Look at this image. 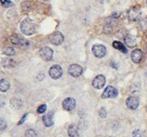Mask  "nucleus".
<instances>
[{
    "mask_svg": "<svg viewBox=\"0 0 147 137\" xmlns=\"http://www.w3.org/2000/svg\"><path fill=\"white\" fill-rule=\"evenodd\" d=\"M2 65H3V66H5L6 68H11L16 65V62L11 58H5L2 60Z\"/></svg>",
    "mask_w": 147,
    "mask_h": 137,
    "instance_id": "obj_17",
    "label": "nucleus"
},
{
    "mask_svg": "<svg viewBox=\"0 0 147 137\" xmlns=\"http://www.w3.org/2000/svg\"><path fill=\"white\" fill-rule=\"evenodd\" d=\"M82 67L77 64H72L68 67V74L75 78H78L82 74Z\"/></svg>",
    "mask_w": 147,
    "mask_h": 137,
    "instance_id": "obj_2",
    "label": "nucleus"
},
{
    "mask_svg": "<svg viewBox=\"0 0 147 137\" xmlns=\"http://www.w3.org/2000/svg\"><path fill=\"white\" fill-rule=\"evenodd\" d=\"M49 41L52 44L55 45V46H58V45H61L63 41H64V37L62 35V34L59 31H55L54 33H52L50 35H49Z\"/></svg>",
    "mask_w": 147,
    "mask_h": 137,
    "instance_id": "obj_6",
    "label": "nucleus"
},
{
    "mask_svg": "<svg viewBox=\"0 0 147 137\" xmlns=\"http://www.w3.org/2000/svg\"><path fill=\"white\" fill-rule=\"evenodd\" d=\"M132 137H144V134L141 130H135L132 134Z\"/></svg>",
    "mask_w": 147,
    "mask_h": 137,
    "instance_id": "obj_26",
    "label": "nucleus"
},
{
    "mask_svg": "<svg viewBox=\"0 0 147 137\" xmlns=\"http://www.w3.org/2000/svg\"><path fill=\"white\" fill-rule=\"evenodd\" d=\"M7 128V123L5 119L0 117V131H3Z\"/></svg>",
    "mask_w": 147,
    "mask_h": 137,
    "instance_id": "obj_24",
    "label": "nucleus"
},
{
    "mask_svg": "<svg viewBox=\"0 0 147 137\" xmlns=\"http://www.w3.org/2000/svg\"><path fill=\"white\" fill-rule=\"evenodd\" d=\"M46 110H47V105H46V104H42V105H40V106L38 107V109H37V113L42 114V113H44V112L46 111Z\"/></svg>",
    "mask_w": 147,
    "mask_h": 137,
    "instance_id": "obj_25",
    "label": "nucleus"
},
{
    "mask_svg": "<svg viewBox=\"0 0 147 137\" xmlns=\"http://www.w3.org/2000/svg\"><path fill=\"white\" fill-rule=\"evenodd\" d=\"M139 105V100L136 97H129L126 99V106L131 110L138 109Z\"/></svg>",
    "mask_w": 147,
    "mask_h": 137,
    "instance_id": "obj_13",
    "label": "nucleus"
},
{
    "mask_svg": "<svg viewBox=\"0 0 147 137\" xmlns=\"http://www.w3.org/2000/svg\"><path fill=\"white\" fill-rule=\"evenodd\" d=\"M10 41L12 44L14 45H18V46H21V47H24V46H26L28 45V41L26 40H24V38L20 37L19 35H13L10 37Z\"/></svg>",
    "mask_w": 147,
    "mask_h": 137,
    "instance_id": "obj_10",
    "label": "nucleus"
},
{
    "mask_svg": "<svg viewBox=\"0 0 147 137\" xmlns=\"http://www.w3.org/2000/svg\"><path fill=\"white\" fill-rule=\"evenodd\" d=\"M146 51H147V49H146Z\"/></svg>",
    "mask_w": 147,
    "mask_h": 137,
    "instance_id": "obj_32",
    "label": "nucleus"
},
{
    "mask_svg": "<svg viewBox=\"0 0 147 137\" xmlns=\"http://www.w3.org/2000/svg\"><path fill=\"white\" fill-rule=\"evenodd\" d=\"M117 96H118L117 89L113 87V86H107L105 89V91L103 92L101 98L103 99H105V98H117Z\"/></svg>",
    "mask_w": 147,
    "mask_h": 137,
    "instance_id": "obj_8",
    "label": "nucleus"
},
{
    "mask_svg": "<svg viewBox=\"0 0 147 137\" xmlns=\"http://www.w3.org/2000/svg\"><path fill=\"white\" fill-rule=\"evenodd\" d=\"M127 15H128V18L132 21V22H136L138 20L140 19L141 17V11L139 8L138 7H131L128 12H127Z\"/></svg>",
    "mask_w": 147,
    "mask_h": 137,
    "instance_id": "obj_5",
    "label": "nucleus"
},
{
    "mask_svg": "<svg viewBox=\"0 0 147 137\" xmlns=\"http://www.w3.org/2000/svg\"><path fill=\"white\" fill-rule=\"evenodd\" d=\"M99 115H100V117H102V118L107 117V110H105V108H101V109L100 110V111H99Z\"/></svg>",
    "mask_w": 147,
    "mask_h": 137,
    "instance_id": "obj_28",
    "label": "nucleus"
},
{
    "mask_svg": "<svg viewBox=\"0 0 147 137\" xmlns=\"http://www.w3.org/2000/svg\"><path fill=\"white\" fill-rule=\"evenodd\" d=\"M20 28H21V31L25 35H31L35 33L36 31V27H35V24L34 23L29 19V18H26L24 19L22 23H21V25H20Z\"/></svg>",
    "mask_w": 147,
    "mask_h": 137,
    "instance_id": "obj_1",
    "label": "nucleus"
},
{
    "mask_svg": "<svg viewBox=\"0 0 147 137\" xmlns=\"http://www.w3.org/2000/svg\"><path fill=\"white\" fill-rule=\"evenodd\" d=\"M143 56H144V53L142 52V50L140 49H135L131 52V60L134 62V63H139L142 59H143Z\"/></svg>",
    "mask_w": 147,
    "mask_h": 137,
    "instance_id": "obj_12",
    "label": "nucleus"
},
{
    "mask_svg": "<svg viewBox=\"0 0 147 137\" xmlns=\"http://www.w3.org/2000/svg\"><path fill=\"white\" fill-rule=\"evenodd\" d=\"M49 76L53 80H58L62 75V69L61 67L58 65H54L49 68Z\"/></svg>",
    "mask_w": 147,
    "mask_h": 137,
    "instance_id": "obj_4",
    "label": "nucleus"
},
{
    "mask_svg": "<svg viewBox=\"0 0 147 137\" xmlns=\"http://www.w3.org/2000/svg\"><path fill=\"white\" fill-rule=\"evenodd\" d=\"M11 106H12V108H14V109H19L21 106H22V101L19 99V98H12L11 99Z\"/></svg>",
    "mask_w": 147,
    "mask_h": 137,
    "instance_id": "obj_20",
    "label": "nucleus"
},
{
    "mask_svg": "<svg viewBox=\"0 0 147 137\" xmlns=\"http://www.w3.org/2000/svg\"><path fill=\"white\" fill-rule=\"evenodd\" d=\"M42 122L44 123V125L46 127H51L54 124V121H53V113H49L45 116H43L42 117Z\"/></svg>",
    "mask_w": 147,
    "mask_h": 137,
    "instance_id": "obj_15",
    "label": "nucleus"
},
{
    "mask_svg": "<svg viewBox=\"0 0 147 137\" xmlns=\"http://www.w3.org/2000/svg\"><path fill=\"white\" fill-rule=\"evenodd\" d=\"M4 53L7 56H12L16 53V52H15V49L13 47H7L4 51Z\"/></svg>",
    "mask_w": 147,
    "mask_h": 137,
    "instance_id": "obj_21",
    "label": "nucleus"
},
{
    "mask_svg": "<svg viewBox=\"0 0 147 137\" xmlns=\"http://www.w3.org/2000/svg\"><path fill=\"white\" fill-rule=\"evenodd\" d=\"M10 89V83L6 80H0V92H6Z\"/></svg>",
    "mask_w": 147,
    "mask_h": 137,
    "instance_id": "obj_19",
    "label": "nucleus"
},
{
    "mask_svg": "<svg viewBox=\"0 0 147 137\" xmlns=\"http://www.w3.org/2000/svg\"><path fill=\"white\" fill-rule=\"evenodd\" d=\"M146 2H147V0H146Z\"/></svg>",
    "mask_w": 147,
    "mask_h": 137,
    "instance_id": "obj_31",
    "label": "nucleus"
},
{
    "mask_svg": "<svg viewBox=\"0 0 147 137\" xmlns=\"http://www.w3.org/2000/svg\"><path fill=\"white\" fill-rule=\"evenodd\" d=\"M125 43L127 47H133L137 45V39L134 36L128 35L125 37Z\"/></svg>",
    "mask_w": 147,
    "mask_h": 137,
    "instance_id": "obj_14",
    "label": "nucleus"
},
{
    "mask_svg": "<svg viewBox=\"0 0 147 137\" xmlns=\"http://www.w3.org/2000/svg\"><path fill=\"white\" fill-rule=\"evenodd\" d=\"M113 47L114 48H116V49L121 51L122 53H127V49H126V47L124 46V44L121 43V42H119V41H114L113 42Z\"/></svg>",
    "mask_w": 147,
    "mask_h": 137,
    "instance_id": "obj_18",
    "label": "nucleus"
},
{
    "mask_svg": "<svg viewBox=\"0 0 147 137\" xmlns=\"http://www.w3.org/2000/svg\"><path fill=\"white\" fill-rule=\"evenodd\" d=\"M43 1H48V0H43Z\"/></svg>",
    "mask_w": 147,
    "mask_h": 137,
    "instance_id": "obj_30",
    "label": "nucleus"
},
{
    "mask_svg": "<svg viewBox=\"0 0 147 137\" xmlns=\"http://www.w3.org/2000/svg\"><path fill=\"white\" fill-rule=\"evenodd\" d=\"M106 84V78L103 75H98L93 80V86L95 89H101Z\"/></svg>",
    "mask_w": 147,
    "mask_h": 137,
    "instance_id": "obj_11",
    "label": "nucleus"
},
{
    "mask_svg": "<svg viewBox=\"0 0 147 137\" xmlns=\"http://www.w3.org/2000/svg\"><path fill=\"white\" fill-rule=\"evenodd\" d=\"M140 25H141V28L143 29V30H147V18L145 19H143L140 23Z\"/></svg>",
    "mask_w": 147,
    "mask_h": 137,
    "instance_id": "obj_27",
    "label": "nucleus"
},
{
    "mask_svg": "<svg viewBox=\"0 0 147 137\" xmlns=\"http://www.w3.org/2000/svg\"><path fill=\"white\" fill-rule=\"evenodd\" d=\"M92 51L94 55L97 58H103L107 54V48L105 47V46L100 44L94 45L92 47Z\"/></svg>",
    "mask_w": 147,
    "mask_h": 137,
    "instance_id": "obj_3",
    "label": "nucleus"
},
{
    "mask_svg": "<svg viewBox=\"0 0 147 137\" xmlns=\"http://www.w3.org/2000/svg\"><path fill=\"white\" fill-rule=\"evenodd\" d=\"M76 102L75 99L72 98H67L65 100H63V102H62L63 109L67 110V111L73 110L74 109L76 108Z\"/></svg>",
    "mask_w": 147,
    "mask_h": 137,
    "instance_id": "obj_9",
    "label": "nucleus"
},
{
    "mask_svg": "<svg viewBox=\"0 0 147 137\" xmlns=\"http://www.w3.org/2000/svg\"><path fill=\"white\" fill-rule=\"evenodd\" d=\"M0 105H1V104H0Z\"/></svg>",
    "mask_w": 147,
    "mask_h": 137,
    "instance_id": "obj_33",
    "label": "nucleus"
},
{
    "mask_svg": "<svg viewBox=\"0 0 147 137\" xmlns=\"http://www.w3.org/2000/svg\"><path fill=\"white\" fill-rule=\"evenodd\" d=\"M0 3H1V5L5 8L11 7L12 5V3L11 0H0Z\"/></svg>",
    "mask_w": 147,
    "mask_h": 137,
    "instance_id": "obj_23",
    "label": "nucleus"
},
{
    "mask_svg": "<svg viewBox=\"0 0 147 137\" xmlns=\"http://www.w3.org/2000/svg\"><path fill=\"white\" fill-rule=\"evenodd\" d=\"M67 133H68V135L70 137H79L78 128L76 125H74V124H72L68 127Z\"/></svg>",
    "mask_w": 147,
    "mask_h": 137,
    "instance_id": "obj_16",
    "label": "nucleus"
},
{
    "mask_svg": "<svg viewBox=\"0 0 147 137\" xmlns=\"http://www.w3.org/2000/svg\"><path fill=\"white\" fill-rule=\"evenodd\" d=\"M25 137H37V134L34 129H28L25 132Z\"/></svg>",
    "mask_w": 147,
    "mask_h": 137,
    "instance_id": "obj_22",
    "label": "nucleus"
},
{
    "mask_svg": "<svg viewBox=\"0 0 147 137\" xmlns=\"http://www.w3.org/2000/svg\"><path fill=\"white\" fill-rule=\"evenodd\" d=\"M27 116H28V115H27V114H25V115H24V116L22 117V119H21V121H20V122H18V125H21V124H22V123H23V122H24L25 121V119H26V117H27Z\"/></svg>",
    "mask_w": 147,
    "mask_h": 137,
    "instance_id": "obj_29",
    "label": "nucleus"
},
{
    "mask_svg": "<svg viewBox=\"0 0 147 137\" xmlns=\"http://www.w3.org/2000/svg\"><path fill=\"white\" fill-rule=\"evenodd\" d=\"M39 54L43 60L49 61L53 58V50L49 47H43L40 49Z\"/></svg>",
    "mask_w": 147,
    "mask_h": 137,
    "instance_id": "obj_7",
    "label": "nucleus"
}]
</instances>
